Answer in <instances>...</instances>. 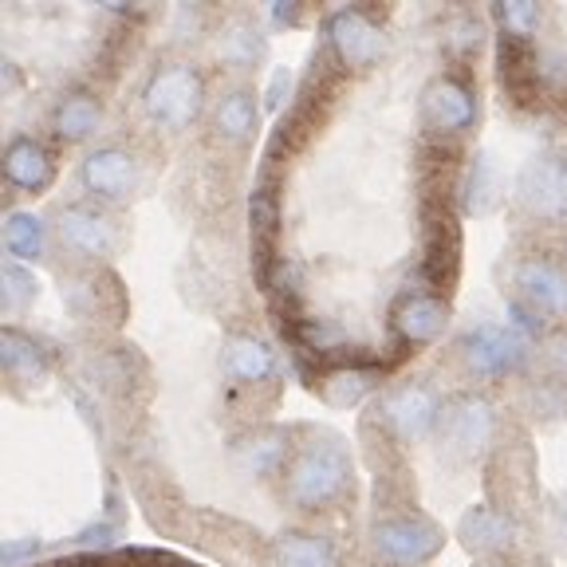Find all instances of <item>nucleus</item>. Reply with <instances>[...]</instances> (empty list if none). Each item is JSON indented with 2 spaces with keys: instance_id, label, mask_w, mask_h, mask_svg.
<instances>
[{
  "instance_id": "obj_2",
  "label": "nucleus",
  "mask_w": 567,
  "mask_h": 567,
  "mask_svg": "<svg viewBox=\"0 0 567 567\" xmlns=\"http://www.w3.org/2000/svg\"><path fill=\"white\" fill-rule=\"evenodd\" d=\"M209 83L194 60H162L142 83V118L162 138H182L209 115Z\"/></svg>"
},
{
  "instance_id": "obj_17",
  "label": "nucleus",
  "mask_w": 567,
  "mask_h": 567,
  "mask_svg": "<svg viewBox=\"0 0 567 567\" xmlns=\"http://www.w3.org/2000/svg\"><path fill=\"white\" fill-rule=\"evenodd\" d=\"M296 434L292 430H280V425H257V430H245L229 442V457L237 465L240 477L248 481H280L284 465L292 457Z\"/></svg>"
},
{
  "instance_id": "obj_16",
  "label": "nucleus",
  "mask_w": 567,
  "mask_h": 567,
  "mask_svg": "<svg viewBox=\"0 0 567 567\" xmlns=\"http://www.w3.org/2000/svg\"><path fill=\"white\" fill-rule=\"evenodd\" d=\"M328 52L336 55L339 68L367 71L386 52V35L367 9H339L328 17Z\"/></svg>"
},
{
  "instance_id": "obj_24",
  "label": "nucleus",
  "mask_w": 567,
  "mask_h": 567,
  "mask_svg": "<svg viewBox=\"0 0 567 567\" xmlns=\"http://www.w3.org/2000/svg\"><path fill=\"white\" fill-rule=\"evenodd\" d=\"M382 382H386V371L382 367H363V363H343V367H331L328 374H319L316 379V394L328 406L347 410V406H359L367 399H379Z\"/></svg>"
},
{
  "instance_id": "obj_12",
  "label": "nucleus",
  "mask_w": 567,
  "mask_h": 567,
  "mask_svg": "<svg viewBox=\"0 0 567 567\" xmlns=\"http://www.w3.org/2000/svg\"><path fill=\"white\" fill-rule=\"evenodd\" d=\"M80 186L87 194V202L106 205V209H118L126 205L142 186V162L131 146L123 142H103V146H91L80 162Z\"/></svg>"
},
{
  "instance_id": "obj_14",
  "label": "nucleus",
  "mask_w": 567,
  "mask_h": 567,
  "mask_svg": "<svg viewBox=\"0 0 567 567\" xmlns=\"http://www.w3.org/2000/svg\"><path fill=\"white\" fill-rule=\"evenodd\" d=\"M221 374L233 394H257L265 386H276L280 379V359L272 343L248 331H229L221 343Z\"/></svg>"
},
{
  "instance_id": "obj_7",
  "label": "nucleus",
  "mask_w": 567,
  "mask_h": 567,
  "mask_svg": "<svg viewBox=\"0 0 567 567\" xmlns=\"http://www.w3.org/2000/svg\"><path fill=\"white\" fill-rule=\"evenodd\" d=\"M367 548L374 567H425L445 548V528L417 505H390L371 520Z\"/></svg>"
},
{
  "instance_id": "obj_11",
  "label": "nucleus",
  "mask_w": 567,
  "mask_h": 567,
  "mask_svg": "<svg viewBox=\"0 0 567 567\" xmlns=\"http://www.w3.org/2000/svg\"><path fill=\"white\" fill-rule=\"evenodd\" d=\"M417 118H422L425 142H434L442 151H453L477 126L481 103L465 80H457V75H434L422 87V99H417Z\"/></svg>"
},
{
  "instance_id": "obj_19",
  "label": "nucleus",
  "mask_w": 567,
  "mask_h": 567,
  "mask_svg": "<svg viewBox=\"0 0 567 567\" xmlns=\"http://www.w3.org/2000/svg\"><path fill=\"white\" fill-rule=\"evenodd\" d=\"M0 169H4L9 189H17V194H48L55 174H60L55 151L35 134H12L4 142V154H0Z\"/></svg>"
},
{
  "instance_id": "obj_8",
  "label": "nucleus",
  "mask_w": 567,
  "mask_h": 567,
  "mask_svg": "<svg viewBox=\"0 0 567 567\" xmlns=\"http://www.w3.org/2000/svg\"><path fill=\"white\" fill-rule=\"evenodd\" d=\"M513 217L532 233H567V154H532L513 182Z\"/></svg>"
},
{
  "instance_id": "obj_3",
  "label": "nucleus",
  "mask_w": 567,
  "mask_h": 567,
  "mask_svg": "<svg viewBox=\"0 0 567 567\" xmlns=\"http://www.w3.org/2000/svg\"><path fill=\"white\" fill-rule=\"evenodd\" d=\"M445 394L430 379H402L386 386L363 414V437L390 450H410V445L434 437L437 414H442Z\"/></svg>"
},
{
  "instance_id": "obj_33",
  "label": "nucleus",
  "mask_w": 567,
  "mask_h": 567,
  "mask_svg": "<svg viewBox=\"0 0 567 567\" xmlns=\"http://www.w3.org/2000/svg\"><path fill=\"white\" fill-rule=\"evenodd\" d=\"M473 567H524L516 556H496V559H477Z\"/></svg>"
},
{
  "instance_id": "obj_4",
  "label": "nucleus",
  "mask_w": 567,
  "mask_h": 567,
  "mask_svg": "<svg viewBox=\"0 0 567 567\" xmlns=\"http://www.w3.org/2000/svg\"><path fill=\"white\" fill-rule=\"evenodd\" d=\"M532 339L520 336L513 323H477V328L461 331L453 339L450 354H445V363L450 371L457 374L461 382H470L473 386H496V382H508V379H524V371L532 367L536 351H532Z\"/></svg>"
},
{
  "instance_id": "obj_34",
  "label": "nucleus",
  "mask_w": 567,
  "mask_h": 567,
  "mask_svg": "<svg viewBox=\"0 0 567 567\" xmlns=\"http://www.w3.org/2000/svg\"><path fill=\"white\" fill-rule=\"evenodd\" d=\"M556 257L567 265V233H564V237H559V245H556Z\"/></svg>"
},
{
  "instance_id": "obj_15",
  "label": "nucleus",
  "mask_w": 567,
  "mask_h": 567,
  "mask_svg": "<svg viewBox=\"0 0 567 567\" xmlns=\"http://www.w3.org/2000/svg\"><path fill=\"white\" fill-rule=\"evenodd\" d=\"M457 540L473 559H496V556H516L524 540L520 516L505 513L496 505H473L461 513L457 520Z\"/></svg>"
},
{
  "instance_id": "obj_32",
  "label": "nucleus",
  "mask_w": 567,
  "mask_h": 567,
  "mask_svg": "<svg viewBox=\"0 0 567 567\" xmlns=\"http://www.w3.org/2000/svg\"><path fill=\"white\" fill-rule=\"evenodd\" d=\"M284 87H292V75H288V71H276V75H272V91H268V103H272V106H280L284 103Z\"/></svg>"
},
{
  "instance_id": "obj_5",
  "label": "nucleus",
  "mask_w": 567,
  "mask_h": 567,
  "mask_svg": "<svg viewBox=\"0 0 567 567\" xmlns=\"http://www.w3.org/2000/svg\"><path fill=\"white\" fill-rule=\"evenodd\" d=\"M501 410L488 399L485 390H453L445 394L442 414H437L434 445L437 457L453 470H470L477 461H485L501 442Z\"/></svg>"
},
{
  "instance_id": "obj_10",
  "label": "nucleus",
  "mask_w": 567,
  "mask_h": 567,
  "mask_svg": "<svg viewBox=\"0 0 567 567\" xmlns=\"http://www.w3.org/2000/svg\"><path fill=\"white\" fill-rule=\"evenodd\" d=\"M457 189H437L422 202V280L425 292L445 288L450 296L461 265V225H457ZM442 296V292H437Z\"/></svg>"
},
{
  "instance_id": "obj_20",
  "label": "nucleus",
  "mask_w": 567,
  "mask_h": 567,
  "mask_svg": "<svg viewBox=\"0 0 567 567\" xmlns=\"http://www.w3.org/2000/svg\"><path fill=\"white\" fill-rule=\"evenodd\" d=\"M209 44H213V60L221 63L225 71L248 75V71H257L260 60H265L268 35L252 12H229L221 24L213 28Z\"/></svg>"
},
{
  "instance_id": "obj_31",
  "label": "nucleus",
  "mask_w": 567,
  "mask_h": 567,
  "mask_svg": "<svg viewBox=\"0 0 567 567\" xmlns=\"http://www.w3.org/2000/svg\"><path fill=\"white\" fill-rule=\"evenodd\" d=\"M300 20H303V4H284V0H276V4H272V24L296 28Z\"/></svg>"
},
{
  "instance_id": "obj_18",
  "label": "nucleus",
  "mask_w": 567,
  "mask_h": 567,
  "mask_svg": "<svg viewBox=\"0 0 567 567\" xmlns=\"http://www.w3.org/2000/svg\"><path fill=\"white\" fill-rule=\"evenodd\" d=\"M450 300L437 292H425V288H406L390 308V323H394V331H399V339L406 347L437 343L445 336V328H450Z\"/></svg>"
},
{
  "instance_id": "obj_6",
  "label": "nucleus",
  "mask_w": 567,
  "mask_h": 567,
  "mask_svg": "<svg viewBox=\"0 0 567 567\" xmlns=\"http://www.w3.org/2000/svg\"><path fill=\"white\" fill-rule=\"evenodd\" d=\"M508 308L536 316L544 328H567V265L556 248L528 245L508 260Z\"/></svg>"
},
{
  "instance_id": "obj_28",
  "label": "nucleus",
  "mask_w": 567,
  "mask_h": 567,
  "mask_svg": "<svg viewBox=\"0 0 567 567\" xmlns=\"http://www.w3.org/2000/svg\"><path fill=\"white\" fill-rule=\"evenodd\" d=\"M442 44H445V52L457 55V60H470V55L481 48V17L477 12L453 9L450 17H445Z\"/></svg>"
},
{
  "instance_id": "obj_1",
  "label": "nucleus",
  "mask_w": 567,
  "mask_h": 567,
  "mask_svg": "<svg viewBox=\"0 0 567 567\" xmlns=\"http://www.w3.org/2000/svg\"><path fill=\"white\" fill-rule=\"evenodd\" d=\"M354 496V461L343 437L328 430H296L292 457L280 473V501L303 516L331 513Z\"/></svg>"
},
{
  "instance_id": "obj_29",
  "label": "nucleus",
  "mask_w": 567,
  "mask_h": 567,
  "mask_svg": "<svg viewBox=\"0 0 567 567\" xmlns=\"http://www.w3.org/2000/svg\"><path fill=\"white\" fill-rule=\"evenodd\" d=\"M0 284H4V316H20V311L32 308L35 296H40V284H35V276L28 272V265H20V260H4Z\"/></svg>"
},
{
  "instance_id": "obj_9",
  "label": "nucleus",
  "mask_w": 567,
  "mask_h": 567,
  "mask_svg": "<svg viewBox=\"0 0 567 567\" xmlns=\"http://www.w3.org/2000/svg\"><path fill=\"white\" fill-rule=\"evenodd\" d=\"M52 233L60 252L75 260V268H99L106 260H115L118 248H123V225H118L115 209L95 202L63 205L55 213Z\"/></svg>"
},
{
  "instance_id": "obj_30",
  "label": "nucleus",
  "mask_w": 567,
  "mask_h": 567,
  "mask_svg": "<svg viewBox=\"0 0 567 567\" xmlns=\"http://www.w3.org/2000/svg\"><path fill=\"white\" fill-rule=\"evenodd\" d=\"M548 513H551V532H556V540L567 544V488L551 501Z\"/></svg>"
},
{
  "instance_id": "obj_26",
  "label": "nucleus",
  "mask_w": 567,
  "mask_h": 567,
  "mask_svg": "<svg viewBox=\"0 0 567 567\" xmlns=\"http://www.w3.org/2000/svg\"><path fill=\"white\" fill-rule=\"evenodd\" d=\"M501 202V182H496V166L488 154H477L457 177V209L465 217H488Z\"/></svg>"
},
{
  "instance_id": "obj_27",
  "label": "nucleus",
  "mask_w": 567,
  "mask_h": 567,
  "mask_svg": "<svg viewBox=\"0 0 567 567\" xmlns=\"http://www.w3.org/2000/svg\"><path fill=\"white\" fill-rule=\"evenodd\" d=\"M493 24L501 28V35H508V40H524V44H532V35L540 32V24H544V9L540 4H532V0L493 4Z\"/></svg>"
},
{
  "instance_id": "obj_25",
  "label": "nucleus",
  "mask_w": 567,
  "mask_h": 567,
  "mask_svg": "<svg viewBox=\"0 0 567 567\" xmlns=\"http://www.w3.org/2000/svg\"><path fill=\"white\" fill-rule=\"evenodd\" d=\"M52 245H55L52 221H44L40 213L12 209L4 217V252H9V260L40 265V260L52 257Z\"/></svg>"
},
{
  "instance_id": "obj_13",
  "label": "nucleus",
  "mask_w": 567,
  "mask_h": 567,
  "mask_svg": "<svg viewBox=\"0 0 567 567\" xmlns=\"http://www.w3.org/2000/svg\"><path fill=\"white\" fill-rule=\"evenodd\" d=\"M260 131V103H257V91L248 87V83H229L213 95L209 103V115H205V134L217 151H248L252 142H257Z\"/></svg>"
},
{
  "instance_id": "obj_23",
  "label": "nucleus",
  "mask_w": 567,
  "mask_h": 567,
  "mask_svg": "<svg viewBox=\"0 0 567 567\" xmlns=\"http://www.w3.org/2000/svg\"><path fill=\"white\" fill-rule=\"evenodd\" d=\"M265 567H343V551L323 532L292 528L272 536L265 551Z\"/></svg>"
},
{
  "instance_id": "obj_22",
  "label": "nucleus",
  "mask_w": 567,
  "mask_h": 567,
  "mask_svg": "<svg viewBox=\"0 0 567 567\" xmlns=\"http://www.w3.org/2000/svg\"><path fill=\"white\" fill-rule=\"evenodd\" d=\"M48 123H52V134L63 142V146H83V142L95 138V134L103 131V123H106L103 99H99L95 91H87V87L63 91V95L55 99Z\"/></svg>"
},
{
  "instance_id": "obj_21",
  "label": "nucleus",
  "mask_w": 567,
  "mask_h": 567,
  "mask_svg": "<svg viewBox=\"0 0 567 567\" xmlns=\"http://www.w3.org/2000/svg\"><path fill=\"white\" fill-rule=\"evenodd\" d=\"M0 367H4V379L17 394L24 390L44 386L52 379V351L35 336H28L24 328L9 323L4 336H0Z\"/></svg>"
}]
</instances>
